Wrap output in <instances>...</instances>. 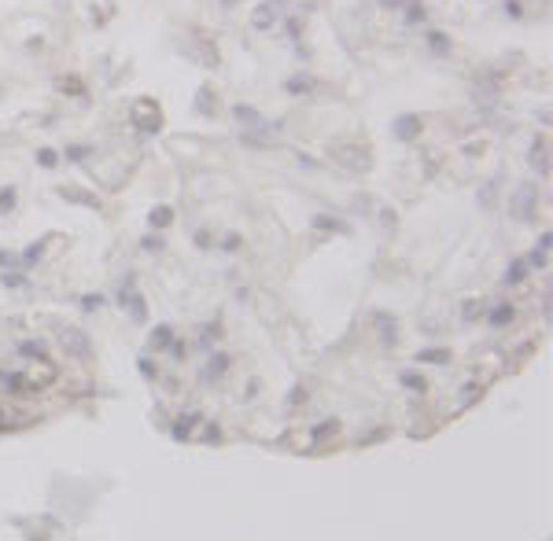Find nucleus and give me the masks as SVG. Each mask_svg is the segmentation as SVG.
Instances as JSON below:
<instances>
[{
	"label": "nucleus",
	"mask_w": 553,
	"mask_h": 541,
	"mask_svg": "<svg viewBox=\"0 0 553 541\" xmlns=\"http://www.w3.org/2000/svg\"><path fill=\"white\" fill-rule=\"evenodd\" d=\"M19 354H23V357L48 361V342H41V339H26V342H19Z\"/></svg>",
	"instance_id": "dca6fc26"
},
{
	"label": "nucleus",
	"mask_w": 553,
	"mask_h": 541,
	"mask_svg": "<svg viewBox=\"0 0 553 541\" xmlns=\"http://www.w3.org/2000/svg\"><path fill=\"white\" fill-rule=\"evenodd\" d=\"M140 375H148V380H155V375H159V368H152V361H148V357L140 361Z\"/></svg>",
	"instance_id": "ea45409f"
},
{
	"label": "nucleus",
	"mask_w": 553,
	"mask_h": 541,
	"mask_svg": "<svg viewBox=\"0 0 553 541\" xmlns=\"http://www.w3.org/2000/svg\"><path fill=\"white\" fill-rule=\"evenodd\" d=\"M0 387H4L8 394H15V398L34 394V387H30V375H26V372H8V368H0Z\"/></svg>",
	"instance_id": "39448f33"
},
{
	"label": "nucleus",
	"mask_w": 553,
	"mask_h": 541,
	"mask_svg": "<svg viewBox=\"0 0 553 541\" xmlns=\"http://www.w3.org/2000/svg\"><path fill=\"white\" fill-rule=\"evenodd\" d=\"M63 199H71V203H85V206H100V199L96 195H85V192H74V188H59Z\"/></svg>",
	"instance_id": "4be33fe9"
},
{
	"label": "nucleus",
	"mask_w": 553,
	"mask_h": 541,
	"mask_svg": "<svg viewBox=\"0 0 553 541\" xmlns=\"http://www.w3.org/2000/svg\"><path fill=\"white\" fill-rule=\"evenodd\" d=\"M483 313H487V306H483V302H480V299H468V302H465V306H461V317H465V321H468V324H473V321H480V317H483Z\"/></svg>",
	"instance_id": "412c9836"
},
{
	"label": "nucleus",
	"mask_w": 553,
	"mask_h": 541,
	"mask_svg": "<svg viewBox=\"0 0 553 541\" xmlns=\"http://www.w3.org/2000/svg\"><path fill=\"white\" fill-rule=\"evenodd\" d=\"M410 11H406V19L410 23H425V4H417V0H410V4H406Z\"/></svg>",
	"instance_id": "c756f323"
},
{
	"label": "nucleus",
	"mask_w": 553,
	"mask_h": 541,
	"mask_svg": "<svg viewBox=\"0 0 553 541\" xmlns=\"http://www.w3.org/2000/svg\"><path fill=\"white\" fill-rule=\"evenodd\" d=\"M528 266H535V269H546V266H549V251H542V247H539V251L531 254V261H528Z\"/></svg>",
	"instance_id": "72a5a7b5"
},
{
	"label": "nucleus",
	"mask_w": 553,
	"mask_h": 541,
	"mask_svg": "<svg viewBox=\"0 0 553 541\" xmlns=\"http://www.w3.org/2000/svg\"><path fill=\"white\" fill-rule=\"evenodd\" d=\"M104 306V294H85V299H81V309H85V313H92V309H100Z\"/></svg>",
	"instance_id": "473e14b6"
},
{
	"label": "nucleus",
	"mask_w": 553,
	"mask_h": 541,
	"mask_svg": "<svg viewBox=\"0 0 553 541\" xmlns=\"http://www.w3.org/2000/svg\"><path fill=\"white\" fill-rule=\"evenodd\" d=\"M148 347H152V350H170V347H174V328H170V324H159L155 332L148 335Z\"/></svg>",
	"instance_id": "ddd939ff"
},
{
	"label": "nucleus",
	"mask_w": 553,
	"mask_h": 541,
	"mask_svg": "<svg viewBox=\"0 0 553 541\" xmlns=\"http://www.w3.org/2000/svg\"><path fill=\"white\" fill-rule=\"evenodd\" d=\"M428 44H432V52H450V41H446V34H428Z\"/></svg>",
	"instance_id": "cd10ccee"
},
{
	"label": "nucleus",
	"mask_w": 553,
	"mask_h": 541,
	"mask_svg": "<svg viewBox=\"0 0 553 541\" xmlns=\"http://www.w3.org/2000/svg\"><path fill=\"white\" fill-rule=\"evenodd\" d=\"M214 339H218V328H203V339H200L203 347H210V342H214Z\"/></svg>",
	"instance_id": "a19ab883"
},
{
	"label": "nucleus",
	"mask_w": 553,
	"mask_h": 541,
	"mask_svg": "<svg viewBox=\"0 0 553 541\" xmlns=\"http://www.w3.org/2000/svg\"><path fill=\"white\" fill-rule=\"evenodd\" d=\"M159 247H162L159 236H148V240H144V251H159Z\"/></svg>",
	"instance_id": "79ce46f5"
},
{
	"label": "nucleus",
	"mask_w": 553,
	"mask_h": 541,
	"mask_svg": "<svg viewBox=\"0 0 553 541\" xmlns=\"http://www.w3.org/2000/svg\"><path fill=\"white\" fill-rule=\"evenodd\" d=\"M336 431H339V420H324V423H317L310 435H314V438H324V435H336Z\"/></svg>",
	"instance_id": "c85d7f7f"
},
{
	"label": "nucleus",
	"mask_w": 553,
	"mask_h": 541,
	"mask_svg": "<svg viewBox=\"0 0 553 541\" xmlns=\"http://www.w3.org/2000/svg\"><path fill=\"white\" fill-rule=\"evenodd\" d=\"M119 299H122V309L129 306V317H133V321H148V306H144V299L133 291V280H129V287H122Z\"/></svg>",
	"instance_id": "0eeeda50"
},
{
	"label": "nucleus",
	"mask_w": 553,
	"mask_h": 541,
	"mask_svg": "<svg viewBox=\"0 0 553 541\" xmlns=\"http://www.w3.org/2000/svg\"><path fill=\"white\" fill-rule=\"evenodd\" d=\"M284 89H288L291 96H306V92H314V77H310V74H296V77L284 81Z\"/></svg>",
	"instance_id": "2eb2a0df"
},
{
	"label": "nucleus",
	"mask_w": 553,
	"mask_h": 541,
	"mask_svg": "<svg viewBox=\"0 0 553 541\" xmlns=\"http://www.w3.org/2000/svg\"><path fill=\"white\" fill-rule=\"evenodd\" d=\"M129 118H133V125L140 129V133H159L162 129V111H159L155 100H148V96H140V100L133 104Z\"/></svg>",
	"instance_id": "7ed1b4c3"
},
{
	"label": "nucleus",
	"mask_w": 553,
	"mask_h": 541,
	"mask_svg": "<svg viewBox=\"0 0 553 541\" xmlns=\"http://www.w3.org/2000/svg\"><path fill=\"white\" fill-rule=\"evenodd\" d=\"M273 19H276V11H273L269 4H258V8H255V15H251L255 30H269V26H273Z\"/></svg>",
	"instance_id": "a211bd4d"
},
{
	"label": "nucleus",
	"mask_w": 553,
	"mask_h": 541,
	"mask_svg": "<svg viewBox=\"0 0 553 541\" xmlns=\"http://www.w3.org/2000/svg\"><path fill=\"white\" fill-rule=\"evenodd\" d=\"M524 276H528V261H524V258H516L513 266L506 269V284H520Z\"/></svg>",
	"instance_id": "b1692460"
},
{
	"label": "nucleus",
	"mask_w": 553,
	"mask_h": 541,
	"mask_svg": "<svg viewBox=\"0 0 553 541\" xmlns=\"http://www.w3.org/2000/svg\"><path fill=\"white\" fill-rule=\"evenodd\" d=\"M513 317H516V309H513L509 302H502V306H494L491 313H487V321H491V328H506V324H513Z\"/></svg>",
	"instance_id": "4468645a"
},
{
	"label": "nucleus",
	"mask_w": 553,
	"mask_h": 541,
	"mask_svg": "<svg viewBox=\"0 0 553 541\" xmlns=\"http://www.w3.org/2000/svg\"><path fill=\"white\" fill-rule=\"evenodd\" d=\"M314 225H317V228H332V232H344V236L351 232V225H347V221H339V218H324V214H317V218H314Z\"/></svg>",
	"instance_id": "5701e85b"
},
{
	"label": "nucleus",
	"mask_w": 553,
	"mask_h": 541,
	"mask_svg": "<svg viewBox=\"0 0 553 541\" xmlns=\"http://www.w3.org/2000/svg\"><path fill=\"white\" fill-rule=\"evenodd\" d=\"M420 129H425L420 114H399L395 125H391V133H395L399 140H417V137H420Z\"/></svg>",
	"instance_id": "423d86ee"
},
{
	"label": "nucleus",
	"mask_w": 553,
	"mask_h": 541,
	"mask_svg": "<svg viewBox=\"0 0 553 541\" xmlns=\"http://www.w3.org/2000/svg\"><path fill=\"white\" fill-rule=\"evenodd\" d=\"M377 4H380V8H406L410 0H377Z\"/></svg>",
	"instance_id": "37998d69"
},
{
	"label": "nucleus",
	"mask_w": 553,
	"mask_h": 541,
	"mask_svg": "<svg viewBox=\"0 0 553 541\" xmlns=\"http://www.w3.org/2000/svg\"><path fill=\"white\" fill-rule=\"evenodd\" d=\"M203 438H207V442H221V431H218V423H207Z\"/></svg>",
	"instance_id": "4c0bfd02"
},
{
	"label": "nucleus",
	"mask_w": 553,
	"mask_h": 541,
	"mask_svg": "<svg viewBox=\"0 0 553 541\" xmlns=\"http://www.w3.org/2000/svg\"><path fill=\"white\" fill-rule=\"evenodd\" d=\"M476 92H483V100H494V96H498V77L494 74H483V81L476 77Z\"/></svg>",
	"instance_id": "aec40b11"
},
{
	"label": "nucleus",
	"mask_w": 553,
	"mask_h": 541,
	"mask_svg": "<svg viewBox=\"0 0 553 541\" xmlns=\"http://www.w3.org/2000/svg\"><path fill=\"white\" fill-rule=\"evenodd\" d=\"M494 192H498V180H491V185L483 188V195H480V203H483V206H491V203H494Z\"/></svg>",
	"instance_id": "f704fd0d"
},
{
	"label": "nucleus",
	"mask_w": 553,
	"mask_h": 541,
	"mask_svg": "<svg viewBox=\"0 0 553 541\" xmlns=\"http://www.w3.org/2000/svg\"><path fill=\"white\" fill-rule=\"evenodd\" d=\"M37 162H41L44 170H52V166H56L59 158H56V151H52V147H41V151H37Z\"/></svg>",
	"instance_id": "7c9ffc66"
},
{
	"label": "nucleus",
	"mask_w": 553,
	"mask_h": 541,
	"mask_svg": "<svg viewBox=\"0 0 553 541\" xmlns=\"http://www.w3.org/2000/svg\"><path fill=\"white\" fill-rule=\"evenodd\" d=\"M329 155L339 162V166H347V170H354V173H365L369 166H372V151L365 144H351V140H336L332 147H329Z\"/></svg>",
	"instance_id": "f257e3e1"
},
{
	"label": "nucleus",
	"mask_w": 553,
	"mask_h": 541,
	"mask_svg": "<svg viewBox=\"0 0 553 541\" xmlns=\"http://www.w3.org/2000/svg\"><path fill=\"white\" fill-rule=\"evenodd\" d=\"M196 111H200V114H214V111H218V100H214V92H210V89H200Z\"/></svg>",
	"instance_id": "393cba45"
},
{
	"label": "nucleus",
	"mask_w": 553,
	"mask_h": 541,
	"mask_svg": "<svg viewBox=\"0 0 553 541\" xmlns=\"http://www.w3.org/2000/svg\"><path fill=\"white\" fill-rule=\"evenodd\" d=\"M535 206H539V188H535V185H516L513 195H509V214L516 221H531Z\"/></svg>",
	"instance_id": "f03ea898"
},
{
	"label": "nucleus",
	"mask_w": 553,
	"mask_h": 541,
	"mask_svg": "<svg viewBox=\"0 0 553 541\" xmlns=\"http://www.w3.org/2000/svg\"><path fill=\"white\" fill-rule=\"evenodd\" d=\"M85 155H89V147H81V144L67 147V158H74V162H78V158H85Z\"/></svg>",
	"instance_id": "e433bc0d"
},
{
	"label": "nucleus",
	"mask_w": 553,
	"mask_h": 541,
	"mask_svg": "<svg viewBox=\"0 0 553 541\" xmlns=\"http://www.w3.org/2000/svg\"><path fill=\"white\" fill-rule=\"evenodd\" d=\"M377 324H380V339H384V342H395V339H399V332H395V328H399V324H395V317L377 313Z\"/></svg>",
	"instance_id": "6ab92c4d"
},
{
	"label": "nucleus",
	"mask_w": 553,
	"mask_h": 541,
	"mask_svg": "<svg viewBox=\"0 0 553 541\" xmlns=\"http://www.w3.org/2000/svg\"><path fill=\"white\" fill-rule=\"evenodd\" d=\"M221 247H225V251H236V247H240V236H225Z\"/></svg>",
	"instance_id": "c03bdc74"
},
{
	"label": "nucleus",
	"mask_w": 553,
	"mask_h": 541,
	"mask_svg": "<svg viewBox=\"0 0 553 541\" xmlns=\"http://www.w3.org/2000/svg\"><path fill=\"white\" fill-rule=\"evenodd\" d=\"M461 390H465V394H461V405H468V402H476V398L483 394V387H476V383H465Z\"/></svg>",
	"instance_id": "2f4dec72"
},
{
	"label": "nucleus",
	"mask_w": 553,
	"mask_h": 541,
	"mask_svg": "<svg viewBox=\"0 0 553 541\" xmlns=\"http://www.w3.org/2000/svg\"><path fill=\"white\" fill-rule=\"evenodd\" d=\"M417 361H425V365H446L450 361V350L446 347H428V350H420Z\"/></svg>",
	"instance_id": "f3484780"
},
{
	"label": "nucleus",
	"mask_w": 553,
	"mask_h": 541,
	"mask_svg": "<svg viewBox=\"0 0 553 541\" xmlns=\"http://www.w3.org/2000/svg\"><path fill=\"white\" fill-rule=\"evenodd\" d=\"M531 166L539 170V177H549V144H546V137H535V144H531Z\"/></svg>",
	"instance_id": "6e6552de"
},
{
	"label": "nucleus",
	"mask_w": 553,
	"mask_h": 541,
	"mask_svg": "<svg viewBox=\"0 0 553 541\" xmlns=\"http://www.w3.org/2000/svg\"><path fill=\"white\" fill-rule=\"evenodd\" d=\"M0 280H4V287H23V284H26L23 276H11V273H4V276H0Z\"/></svg>",
	"instance_id": "58836bf2"
},
{
	"label": "nucleus",
	"mask_w": 553,
	"mask_h": 541,
	"mask_svg": "<svg viewBox=\"0 0 553 541\" xmlns=\"http://www.w3.org/2000/svg\"><path fill=\"white\" fill-rule=\"evenodd\" d=\"M399 383H402L406 390H413V394H425V390H428V380H425L417 368H402V372H399Z\"/></svg>",
	"instance_id": "9b49d317"
},
{
	"label": "nucleus",
	"mask_w": 553,
	"mask_h": 541,
	"mask_svg": "<svg viewBox=\"0 0 553 541\" xmlns=\"http://www.w3.org/2000/svg\"><path fill=\"white\" fill-rule=\"evenodd\" d=\"M59 89H63V92H85L78 77H63V81H59Z\"/></svg>",
	"instance_id": "c9c22d12"
},
{
	"label": "nucleus",
	"mask_w": 553,
	"mask_h": 541,
	"mask_svg": "<svg viewBox=\"0 0 553 541\" xmlns=\"http://www.w3.org/2000/svg\"><path fill=\"white\" fill-rule=\"evenodd\" d=\"M15 203H19V192H15V188H4V192H0V214L15 210Z\"/></svg>",
	"instance_id": "bb28decb"
},
{
	"label": "nucleus",
	"mask_w": 553,
	"mask_h": 541,
	"mask_svg": "<svg viewBox=\"0 0 553 541\" xmlns=\"http://www.w3.org/2000/svg\"><path fill=\"white\" fill-rule=\"evenodd\" d=\"M59 347L67 350V357H74V361H89L92 357V339H89V332H81V328H63Z\"/></svg>",
	"instance_id": "20e7f679"
},
{
	"label": "nucleus",
	"mask_w": 553,
	"mask_h": 541,
	"mask_svg": "<svg viewBox=\"0 0 553 541\" xmlns=\"http://www.w3.org/2000/svg\"><path fill=\"white\" fill-rule=\"evenodd\" d=\"M229 372V354H210L207 368H203V380H221Z\"/></svg>",
	"instance_id": "f8f14e48"
},
{
	"label": "nucleus",
	"mask_w": 553,
	"mask_h": 541,
	"mask_svg": "<svg viewBox=\"0 0 553 541\" xmlns=\"http://www.w3.org/2000/svg\"><path fill=\"white\" fill-rule=\"evenodd\" d=\"M233 114H236V122H240L243 129H262V125H266L262 114H258L255 107H248V104H236V107H233Z\"/></svg>",
	"instance_id": "1a4fd4ad"
},
{
	"label": "nucleus",
	"mask_w": 553,
	"mask_h": 541,
	"mask_svg": "<svg viewBox=\"0 0 553 541\" xmlns=\"http://www.w3.org/2000/svg\"><path fill=\"white\" fill-rule=\"evenodd\" d=\"M148 221H152V228H166V225L174 221V210H170V206H155Z\"/></svg>",
	"instance_id": "a878e982"
},
{
	"label": "nucleus",
	"mask_w": 553,
	"mask_h": 541,
	"mask_svg": "<svg viewBox=\"0 0 553 541\" xmlns=\"http://www.w3.org/2000/svg\"><path fill=\"white\" fill-rule=\"evenodd\" d=\"M200 420H203L200 413H185V416H177V423H174V431H170V435H174L177 442H188V438H192V431H196V423H200Z\"/></svg>",
	"instance_id": "9d476101"
}]
</instances>
